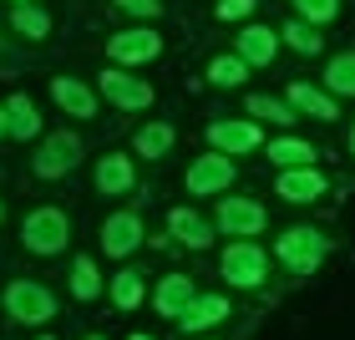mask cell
I'll return each instance as SVG.
<instances>
[{"label":"cell","instance_id":"1","mask_svg":"<svg viewBox=\"0 0 355 340\" xmlns=\"http://www.w3.org/2000/svg\"><path fill=\"white\" fill-rule=\"evenodd\" d=\"M325 254H330V239L320 234V229H284L279 239H274V259L289 269V274H315L320 264H325Z\"/></svg>","mask_w":355,"mask_h":340},{"label":"cell","instance_id":"2","mask_svg":"<svg viewBox=\"0 0 355 340\" xmlns=\"http://www.w3.org/2000/svg\"><path fill=\"white\" fill-rule=\"evenodd\" d=\"M0 300H6V315L15 325H46V320H56V295L41 280H10Z\"/></svg>","mask_w":355,"mask_h":340},{"label":"cell","instance_id":"3","mask_svg":"<svg viewBox=\"0 0 355 340\" xmlns=\"http://www.w3.org/2000/svg\"><path fill=\"white\" fill-rule=\"evenodd\" d=\"M218 269H223V280H229L234 289H259L264 274H269V254L254 244V239H234V244L223 249Z\"/></svg>","mask_w":355,"mask_h":340},{"label":"cell","instance_id":"4","mask_svg":"<svg viewBox=\"0 0 355 340\" xmlns=\"http://www.w3.org/2000/svg\"><path fill=\"white\" fill-rule=\"evenodd\" d=\"M21 239H26L31 254H46V259H51V254L67 249L71 223H67V214H61V208H31L26 223H21Z\"/></svg>","mask_w":355,"mask_h":340},{"label":"cell","instance_id":"5","mask_svg":"<svg viewBox=\"0 0 355 340\" xmlns=\"http://www.w3.org/2000/svg\"><path fill=\"white\" fill-rule=\"evenodd\" d=\"M76 163H82V137L76 133H51V137H41L36 158H31V173L51 183V178H67Z\"/></svg>","mask_w":355,"mask_h":340},{"label":"cell","instance_id":"6","mask_svg":"<svg viewBox=\"0 0 355 340\" xmlns=\"http://www.w3.org/2000/svg\"><path fill=\"white\" fill-rule=\"evenodd\" d=\"M96 92H102L112 107H122V112H148L153 107V87L142 82V76H132L127 67H107L96 76Z\"/></svg>","mask_w":355,"mask_h":340},{"label":"cell","instance_id":"7","mask_svg":"<svg viewBox=\"0 0 355 340\" xmlns=\"http://www.w3.org/2000/svg\"><path fill=\"white\" fill-rule=\"evenodd\" d=\"M107 56H112V67H148V61L163 56V36L148 31V26L117 31V36L107 41Z\"/></svg>","mask_w":355,"mask_h":340},{"label":"cell","instance_id":"8","mask_svg":"<svg viewBox=\"0 0 355 340\" xmlns=\"http://www.w3.org/2000/svg\"><path fill=\"white\" fill-rule=\"evenodd\" d=\"M234 178H239V168H234L229 153H208V158H198V163L188 168V193L193 198H214V193L234 188Z\"/></svg>","mask_w":355,"mask_h":340},{"label":"cell","instance_id":"9","mask_svg":"<svg viewBox=\"0 0 355 340\" xmlns=\"http://www.w3.org/2000/svg\"><path fill=\"white\" fill-rule=\"evenodd\" d=\"M218 229L229 234V239H254V234H264V203H254V198H218Z\"/></svg>","mask_w":355,"mask_h":340},{"label":"cell","instance_id":"10","mask_svg":"<svg viewBox=\"0 0 355 340\" xmlns=\"http://www.w3.org/2000/svg\"><path fill=\"white\" fill-rule=\"evenodd\" d=\"M208 142H214V153H229V158H244L259 148V127H254L249 117H218L214 127H208Z\"/></svg>","mask_w":355,"mask_h":340},{"label":"cell","instance_id":"11","mask_svg":"<svg viewBox=\"0 0 355 340\" xmlns=\"http://www.w3.org/2000/svg\"><path fill=\"white\" fill-rule=\"evenodd\" d=\"M325 173H320L315 163L310 168H279V178H274V193H279L284 203H315L325 198Z\"/></svg>","mask_w":355,"mask_h":340},{"label":"cell","instance_id":"12","mask_svg":"<svg viewBox=\"0 0 355 340\" xmlns=\"http://www.w3.org/2000/svg\"><path fill=\"white\" fill-rule=\"evenodd\" d=\"M137 249H142V219L132 214V208L112 214V219L102 223V254L127 259V254H137Z\"/></svg>","mask_w":355,"mask_h":340},{"label":"cell","instance_id":"13","mask_svg":"<svg viewBox=\"0 0 355 340\" xmlns=\"http://www.w3.org/2000/svg\"><path fill=\"white\" fill-rule=\"evenodd\" d=\"M132 188H137L132 158H122V153L96 158V193H107V198H122V193H132Z\"/></svg>","mask_w":355,"mask_h":340},{"label":"cell","instance_id":"14","mask_svg":"<svg viewBox=\"0 0 355 340\" xmlns=\"http://www.w3.org/2000/svg\"><path fill=\"white\" fill-rule=\"evenodd\" d=\"M168 234L178 239V244H188V249H208L214 244V223H208L198 208H188V203L168 214Z\"/></svg>","mask_w":355,"mask_h":340},{"label":"cell","instance_id":"15","mask_svg":"<svg viewBox=\"0 0 355 340\" xmlns=\"http://www.w3.org/2000/svg\"><path fill=\"white\" fill-rule=\"evenodd\" d=\"M284 102L295 107V112H304V117H315V122H335V117H340L335 96H330V92H320V87H310V82H289Z\"/></svg>","mask_w":355,"mask_h":340},{"label":"cell","instance_id":"16","mask_svg":"<svg viewBox=\"0 0 355 340\" xmlns=\"http://www.w3.org/2000/svg\"><path fill=\"white\" fill-rule=\"evenodd\" d=\"M193 295H198V289H193V274H168V280H157V289H153V310L163 320H178Z\"/></svg>","mask_w":355,"mask_h":340},{"label":"cell","instance_id":"17","mask_svg":"<svg viewBox=\"0 0 355 340\" xmlns=\"http://www.w3.org/2000/svg\"><path fill=\"white\" fill-rule=\"evenodd\" d=\"M218 320H229V300L223 295H193L188 310L178 315V325H183L188 335H203V330H214Z\"/></svg>","mask_w":355,"mask_h":340},{"label":"cell","instance_id":"18","mask_svg":"<svg viewBox=\"0 0 355 340\" xmlns=\"http://www.w3.org/2000/svg\"><path fill=\"white\" fill-rule=\"evenodd\" d=\"M51 96H56V107L67 112V117H96V92L87 82H76V76H56L51 82Z\"/></svg>","mask_w":355,"mask_h":340},{"label":"cell","instance_id":"19","mask_svg":"<svg viewBox=\"0 0 355 340\" xmlns=\"http://www.w3.org/2000/svg\"><path fill=\"white\" fill-rule=\"evenodd\" d=\"M274 51H279V31H269V26H244L234 41V56H244L249 67H269Z\"/></svg>","mask_w":355,"mask_h":340},{"label":"cell","instance_id":"20","mask_svg":"<svg viewBox=\"0 0 355 340\" xmlns=\"http://www.w3.org/2000/svg\"><path fill=\"white\" fill-rule=\"evenodd\" d=\"M6 137H21V142L41 137V112H36V102H31L26 92L6 96Z\"/></svg>","mask_w":355,"mask_h":340},{"label":"cell","instance_id":"21","mask_svg":"<svg viewBox=\"0 0 355 340\" xmlns=\"http://www.w3.org/2000/svg\"><path fill=\"white\" fill-rule=\"evenodd\" d=\"M10 31L26 36V41H41V36H51V15L41 6H31V0H21V6L10 10Z\"/></svg>","mask_w":355,"mask_h":340},{"label":"cell","instance_id":"22","mask_svg":"<svg viewBox=\"0 0 355 340\" xmlns=\"http://www.w3.org/2000/svg\"><path fill=\"white\" fill-rule=\"evenodd\" d=\"M269 158H274L279 168H310L320 153H315L304 137H274V142H269Z\"/></svg>","mask_w":355,"mask_h":340},{"label":"cell","instance_id":"23","mask_svg":"<svg viewBox=\"0 0 355 340\" xmlns=\"http://www.w3.org/2000/svg\"><path fill=\"white\" fill-rule=\"evenodd\" d=\"M173 142H178L173 122H148V127L137 133V158H168Z\"/></svg>","mask_w":355,"mask_h":340},{"label":"cell","instance_id":"24","mask_svg":"<svg viewBox=\"0 0 355 340\" xmlns=\"http://www.w3.org/2000/svg\"><path fill=\"white\" fill-rule=\"evenodd\" d=\"M325 92H330V96H355V51L330 56V67H325Z\"/></svg>","mask_w":355,"mask_h":340},{"label":"cell","instance_id":"25","mask_svg":"<svg viewBox=\"0 0 355 340\" xmlns=\"http://www.w3.org/2000/svg\"><path fill=\"white\" fill-rule=\"evenodd\" d=\"M107 295H112V305H117V310H137L148 289H142V274H137V269H122L117 280L107 284Z\"/></svg>","mask_w":355,"mask_h":340},{"label":"cell","instance_id":"26","mask_svg":"<svg viewBox=\"0 0 355 340\" xmlns=\"http://www.w3.org/2000/svg\"><path fill=\"white\" fill-rule=\"evenodd\" d=\"M244 107H249V117H264V122H279V127L300 122V117H295V107H289V102H279V96H264V92H254Z\"/></svg>","mask_w":355,"mask_h":340},{"label":"cell","instance_id":"27","mask_svg":"<svg viewBox=\"0 0 355 340\" xmlns=\"http://www.w3.org/2000/svg\"><path fill=\"white\" fill-rule=\"evenodd\" d=\"M71 295L82 300V305L102 295V274H96V264H92L87 254H82V259H71Z\"/></svg>","mask_w":355,"mask_h":340},{"label":"cell","instance_id":"28","mask_svg":"<svg viewBox=\"0 0 355 340\" xmlns=\"http://www.w3.org/2000/svg\"><path fill=\"white\" fill-rule=\"evenodd\" d=\"M244 76H249L244 56H214V61H208V82H214V87H239Z\"/></svg>","mask_w":355,"mask_h":340},{"label":"cell","instance_id":"29","mask_svg":"<svg viewBox=\"0 0 355 340\" xmlns=\"http://www.w3.org/2000/svg\"><path fill=\"white\" fill-rule=\"evenodd\" d=\"M284 41L295 46L300 56H320V46H325L320 26H310V21H289V26H284Z\"/></svg>","mask_w":355,"mask_h":340},{"label":"cell","instance_id":"30","mask_svg":"<svg viewBox=\"0 0 355 340\" xmlns=\"http://www.w3.org/2000/svg\"><path fill=\"white\" fill-rule=\"evenodd\" d=\"M295 10H300V21H310V26H330L335 15H340V0H295Z\"/></svg>","mask_w":355,"mask_h":340},{"label":"cell","instance_id":"31","mask_svg":"<svg viewBox=\"0 0 355 340\" xmlns=\"http://www.w3.org/2000/svg\"><path fill=\"white\" fill-rule=\"evenodd\" d=\"M254 0H218V21H249Z\"/></svg>","mask_w":355,"mask_h":340},{"label":"cell","instance_id":"32","mask_svg":"<svg viewBox=\"0 0 355 340\" xmlns=\"http://www.w3.org/2000/svg\"><path fill=\"white\" fill-rule=\"evenodd\" d=\"M117 10H127V15H142V21H153V15H163V0H117Z\"/></svg>","mask_w":355,"mask_h":340},{"label":"cell","instance_id":"33","mask_svg":"<svg viewBox=\"0 0 355 340\" xmlns=\"http://www.w3.org/2000/svg\"><path fill=\"white\" fill-rule=\"evenodd\" d=\"M0 137H6V102H0Z\"/></svg>","mask_w":355,"mask_h":340},{"label":"cell","instance_id":"34","mask_svg":"<svg viewBox=\"0 0 355 340\" xmlns=\"http://www.w3.org/2000/svg\"><path fill=\"white\" fill-rule=\"evenodd\" d=\"M350 153H355V122H350Z\"/></svg>","mask_w":355,"mask_h":340},{"label":"cell","instance_id":"35","mask_svg":"<svg viewBox=\"0 0 355 340\" xmlns=\"http://www.w3.org/2000/svg\"><path fill=\"white\" fill-rule=\"evenodd\" d=\"M0 223H6V198H0Z\"/></svg>","mask_w":355,"mask_h":340},{"label":"cell","instance_id":"36","mask_svg":"<svg viewBox=\"0 0 355 340\" xmlns=\"http://www.w3.org/2000/svg\"><path fill=\"white\" fill-rule=\"evenodd\" d=\"M132 340H153V335H132Z\"/></svg>","mask_w":355,"mask_h":340},{"label":"cell","instance_id":"37","mask_svg":"<svg viewBox=\"0 0 355 340\" xmlns=\"http://www.w3.org/2000/svg\"><path fill=\"white\" fill-rule=\"evenodd\" d=\"M87 340H107V335H87Z\"/></svg>","mask_w":355,"mask_h":340},{"label":"cell","instance_id":"38","mask_svg":"<svg viewBox=\"0 0 355 340\" xmlns=\"http://www.w3.org/2000/svg\"><path fill=\"white\" fill-rule=\"evenodd\" d=\"M10 6H21V0H10Z\"/></svg>","mask_w":355,"mask_h":340},{"label":"cell","instance_id":"39","mask_svg":"<svg viewBox=\"0 0 355 340\" xmlns=\"http://www.w3.org/2000/svg\"><path fill=\"white\" fill-rule=\"evenodd\" d=\"M41 340H51V335H41Z\"/></svg>","mask_w":355,"mask_h":340}]
</instances>
